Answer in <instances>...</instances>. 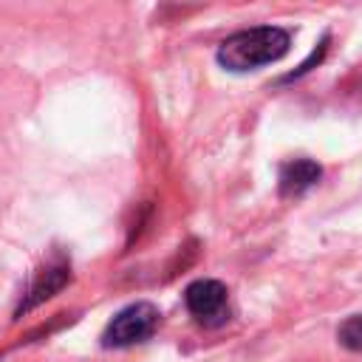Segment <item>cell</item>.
Wrapping results in <instances>:
<instances>
[{
    "instance_id": "cell-1",
    "label": "cell",
    "mask_w": 362,
    "mask_h": 362,
    "mask_svg": "<svg viewBox=\"0 0 362 362\" xmlns=\"http://www.w3.org/2000/svg\"><path fill=\"white\" fill-rule=\"evenodd\" d=\"M288 45H291V37L286 28L257 25V28H246L226 37L218 45V62L226 71L243 74V71H255L260 65H272L283 59L288 54Z\"/></svg>"
},
{
    "instance_id": "cell-2",
    "label": "cell",
    "mask_w": 362,
    "mask_h": 362,
    "mask_svg": "<svg viewBox=\"0 0 362 362\" xmlns=\"http://www.w3.org/2000/svg\"><path fill=\"white\" fill-rule=\"evenodd\" d=\"M158 320H161V314L153 303H147V300L130 303L107 322V328L102 331V345L105 348H127V345L144 342L147 337L156 334Z\"/></svg>"
},
{
    "instance_id": "cell-3",
    "label": "cell",
    "mask_w": 362,
    "mask_h": 362,
    "mask_svg": "<svg viewBox=\"0 0 362 362\" xmlns=\"http://www.w3.org/2000/svg\"><path fill=\"white\" fill-rule=\"evenodd\" d=\"M184 303H187V311L206 328L223 325L229 320V291L221 280L204 277L189 283L184 291Z\"/></svg>"
},
{
    "instance_id": "cell-4",
    "label": "cell",
    "mask_w": 362,
    "mask_h": 362,
    "mask_svg": "<svg viewBox=\"0 0 362 362\" xmlns=\"http://www.w3.org/2000/svg\"><path fill=\"white\" fill-rule=\"evenodd\" d=\"M68 280H71V269H68V263H65V260L45 263V269H40V272L34 274V280H31V286H28L25 297L20 300V305H17L14 317H23V314H28L31 308H37L40 303H45L48 297H54L59 288H65V283H68Z\"/></svg>"
},
{
    "instance_id": "cell-5",
    "label": "cell",
    "mask_w": 362,
    "mask_h": 362,
    "mask_svg": "<svg viewBox=\"0 0 362 362\" xmlns=\"http://www.w3.org/2000/svg\"><path fill=\"white\" fill-rule=\"evenodd\" d=\"M322 170L317 161L311 158H297V161H288L280 167V178H277V187H280V195L283 198H297L303 195L305 189H311L317 181H320Z\"/></svg>"
},
{
    "instance_id": "cell-6",
    "label": "cell",
    "mask_w": 362,
    "mask_h": 362,
    "mask_svg": "<svg viewBox=\"0 0 362 362\" xmlns=\"http://www.w3.org/2000/svg\"><path fill=\"white\" fill-rule=\"evenodd\" d=\"M337 337H339V342H342L348 351H362V314L348 317V320L339 325Z\"/></svg>"
}]
</instances>
